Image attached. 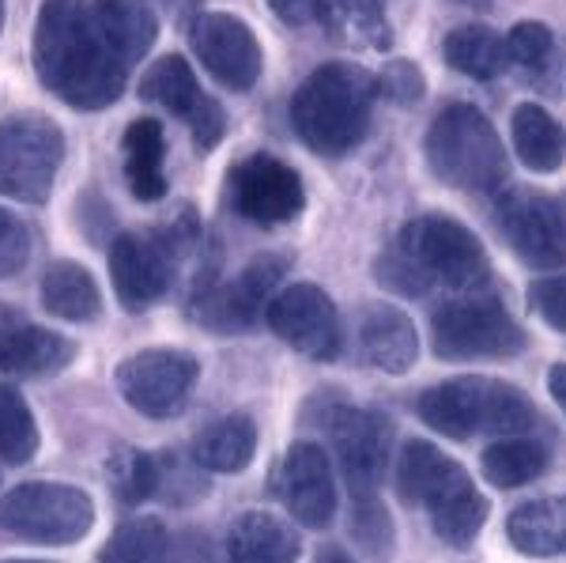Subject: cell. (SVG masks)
<instances>
[{
  "label": "cell",
  "instance_id": "obj_1",
  "mask_svg": "<svg viewBox=\"0 0 566 563\" xmlns=\"http://www.w3.org/2000/svg\"><path fill=\"white\" fill-rule=\"evenodd\" d=\"M34 69L42 84L76 111L114 106L129 72L106 45L87 0H45L34 27Z\"/></svg>",
  "mask_w": 566,
  "mask_h": 563
},
{
  "label": "cell",
  "instance_id": "obj_2",
  "mask_svg": "<svg viewBox=\"0 0 566 563\" xmlns=\"http://www.w3.org/2000/svg\"><path fill=\"white\" fill-rule=\"evenodd\" d=\"M491 277L483 242L461 220L442 212L405 223L397 247L378 261V280L392 292L423 295L442 284L450 292H480Z\"/></svg>",
  "mask_w": 566,
  "mask_h": 563
},
{
  "label": "cell",
  "instance_id": "obj_3",
  "mask_svg": "<svg viewBox=\"0 0 566 563\" xmlns=\"http://www.w3.org/2000/svg\"><path fill=\"white\" fill-rule=\"evenodd\" d=\"M374 103H378V80L370 69L352 61H328L310 72L291 95V125L310 152L336 159L363 144Z\"/></svg>",
  "mask_w": 566,
  "mask_h": 563
},
{
  "label": "cell",
  "instance_id": "obj_4",
  "mask_svg": "<svg viewBox=\"0 0 566 563\" xmlns=\"http://www.w3.org/2000/svg\"><path fill=\"white\" fill-rule=\"evenodd\" d=\"M416 413L427 428L450 435V439H472V435L510 439V435L536 428V408L522 389L483 375H464L431 386L427 394H419Z\"/></svg>",
  "mask_w": 566,
  "mask_h": 563
},
{
  "label": "cell",
  "instance_id": "obj_5",
  "mask_svg": "<svg viewBox=\"0 0 566 563\" xmlns=\"http://www.w3.org/2000/svg\"><path fill=\"white\" fill-rule=\"evenodd\" d=\"M427 163L446 186L491 194L506 181V148L472 103H453L427 129Z\"/></svg>",
  "mask_w": 566,
  "mask_h": 563
},
{
  "label": "cell",
  "instance_id": "obj_6",
  "mask_svg": "<svg viewBox=\"0 0 566 563\" xmlns=\"http://www.w3.org/2000/svg\"><path fill=\"white\" fill-rule=\"evenodd\" d=\"M438 359H510L525 348V330L491 292H464L431 317Z\"/></svg>",
  "mask_w": 566,
  "mask_h": 563
},
{
  "label": "cell",
  "instance_id": "obj_7",
  "mask_svg": "<svg viewBox=\"0 0 566 563\" xmlns=\"http://www.w3.org/2000/svg\"><path fill=\"white\" fill-rule=\"evenodd\" d=\"M95 525V503L84 488L57 480H31L0 496V530L31 544H76Z\"/></svg>",
  "mask_w": 566,
  "mask_h": 563
},
{
  "label": "cell",
  "instance_id": "obj_8",
  "mask_svg": "<svg viewBox=\"0 0 566 563\" xmlns=\"http://www.w3.org/2000/svg\"><path fill=\"white\" fill-rule=\"evenodd\" d=\"M65 163V133L45 114H15L0 125V194L42 205Z\"/></svg>",
  "mask_w": 566,
  "mask_h": 563
},
{
  "label": "cell",
  "instance_id": "obj_9",
  "mask_svg": "<svg viewBox=\"0 0 566 563\" xmlns=\"http://www.w3.org/2000/svg\"><path fill=\"white\" fill-rule=\"evenodd\" d=\"M181 247L163 231H122L109 242V280L125 311L140 314L175 284Z\"/></svg>",
  "mask_w": 566,
  "mask_h": 563
},
{
  "label": "cell",
  "instance_id": "obj_10",
  "mask_svg": "<svg viewBox=\"0 0 566 563\" xmlns=\"http://www.w3.org/2000/svg\"><path fill=\"white\" fill-rule=\"evenodd\" d=\"M200 378V363L178 348H148L117 363V389L140 416L170 420L186 408Z\"/></svg>",
  "mask_w": 566,
  "mask_h": 563
},
{
  "label": "cell",
  "instance_id": "obj_11",
  "mask_svg": "<svg viewBox=\"0 0 566 563\" xmlns=\"http://www.w3.org/2000/svg\"><path fill=\"white\" fill-rule=\"evenodd\" d=\"M227 201L242 220L276 227L303 212L306 189L291 163L276 156H250L227 170Z\"/></svg>",
  "mask_w": 566,
  "mask_h": 563
},
{
  "label": "cell",
  "instance_id": "obj_12",
  "mask_svg": "<svg viewBox=\"0 0 566 563\" xmlns=\"http://www.w3.org/2000/svg\"><path fill=\"white\" fill-rule=\"evenodd\" d=\"M264 322L283 344L303 352L306 359L328 363L340 356V317H336V303L322 288L310 284H287L264 306Z\"/></svg>",
  "mask_w": 566,
  "mask_h": 563
},
{
  "label": "cell",
  "instance_id": "obj_13",
  "mask_svg": "<svg viewBox=\"0 0 566 563\" xmlns=\"http://www.w3.org/2000/svg\"><path fill=\"white\" fill-rule=\"evenodd\" d=\"M291 253H258L239 277H231L227 284H212L205 295L197 299V314L208 330L239 333L250 330L258 317H264V306L276 295V284L287 277Z\"/></svg>",
  "mask_w": 566,
  "mask_h": 563
},
{
  "label": "cell",
  "instance_id": "obj_14",
  "mask_svg": "<svg viewBox=\"0 0 566 563\" xmlns=\"http://www.w3.org/2000/svg\"><path fill=\"white\" fill-rule=\"evenodd\" d=\"M325 431L333 435V450L344 466V477L355 492H378L392 458V424L378 408L340 405L328 413Z\"/></svg>",
  "mask_w": 566,
  "mask_h": 563
},
{
  "label": "cell",
  "instance_id": "obj_15",
  "mask_svg": "<svg viewBox=\"0 0 566 563\" xmlns=\"http://www.w3.org/2000/svg\"><path fill=\"white\" fill-rule=\"evenodd\" d=\"M502 239L533 269H559L566 261V220L552 197L536 189H510L499 201Z\"/></svg>",
  "mask_w": 566,
  "mask_h": 563
},
{
  "label": "cell",
  "instance_id": "obj_16",
  "mask_svg": "<svg viewBox=\"0 0 566 563\" xmlns=\"http://www.w3.org/2000/svg\"><path fill=\"white\" fill-rule=\"evenodd\" d=\"M140 98L144 103H159L170 114L186 117L189 133H193L200 152H212L227 133V114L219 111V103L200 91L197 72L189 69V61L181 53H167L148 69V76L140 80Z\"/></svg>",
  "mask_w": 566,
  "mask_h": 563
},
{
  "label": "cell",
  "instance_id": "obj_17",
  "mask_svg": "<svg viewBox=\"0 0 566 563\" xmlns=\"http://www.w3.org/2000/svg\"><path fill=\"white\" fill-rule=\"evenodd\" d=\"M193 50L227 91H250L261 80L264 53L250 23L231 12H200L193 23Z\"/></svg>",
  "mask_w": 566,
  "mask_h": 563
},
{
  "label": "cell",
  "instance_id": "obj_18",
  "mask_svg": "<svg viewBox=\"0 0 566 563\" xmlns=\"http://www.w3.org/2000/svg\"><path fill=\"white\" fill-rule=\"evenodd\" d=\"M276 488L280 503L291 511V519L306 530H325L336 514V480L333 466H328V453L317 442H295L283 453L276 469Z\"/></svg>",
  "mask_w": 566,
  "mask_h": 563
},
{
  "label": "cell",
  "instance_id": "obj_19",
  "mask_svg": "<svg viewBox=\"0 0 566 563\" xmlns=\"http://www.w3.org/2000/svg\"><path fill=\"white\" fill-rule=\"evenodd\" d=\"M472 488V477L464 473L450 453H442L434 442L412 439L405 442L397 461V492L405 496V503L423 507L427 514H434L438 507H446L450 499Z\"/></svg>",
  "mask_w": 566,
  "mask_h": 563
},
{
  "label": "cell",
  "instance_id": "obj_20",
  "mask_svg": "<svg viewBox=\"0 0 566 563\" xmlns=\"http://www.w3.org/2000/svg\"><path fill=\"white\" fill-rule=\"evenodd\" d=\"M76 356V344L53 330L27 322L20 311L0 306V371L8 375H53Z\"/></svg>",
  "mask_w": 566,
  "mask_h": 563
},
{
  "label": "cell",
  "instance_id": "obj_21",
  "mask_svg": "<svg viewBox=\"0 0 566 563\" xmlns=\"http://www.w3.org/2000/svg\"><path fill=\"white\" fill-rule=\"evenodd\" d=\"M359 359L386 375H408L419 359L412 317L392 303H367L359 314Z\"/></svg>",
  "mask_w": 566,
  "mask_h": 563
},
{
  "label": "cell",
  "instance_id": "obj_22",
  "mask_svg": "<svg viewBox=\"0 0 566 563\" xmlns=\"http://www.w3.org/2000/svg\"><path fill=\"white\" fill-rule=\"evenodd\" d=\"M91 15L125 69L148 58L155 34H159V20L144 0H91Z\"/></svg>",
  "mask_w": 566,
  "mask_h": 563
},
{
  "label": "cell",
  "instance_id": "obj_23",
  "mask_svg": "<svg viewBox=\"0 0 566 563\" xmlns=\"http://www.w3.org/2000/svg\"><path fill=\"white\" fill-rule=\"evenodd\" d=\"M227 560L231 563H295L298 533L276 514L250 511L227 533Z\"/></svg>",
  "mask_w": 566,
  "mask_h": 563
},
{
  "label": "cell",
  "instance_id": "obj_24",
  "mask_svg": "<svg viewBox=\"0 0 566 563\" xmlns=\"http://www.w3.org/2000/svg\"><path fill=\"white\" fill-rule=\"evenodd\" d=\"M125 152V181H129L136 201H163L167 194V136L155 117H136L122 136Z\"/></svg>",
  "mask_w": 566,
  "mask_h": 563
},
{
  "label": "cell",
  "instance_id": "obj_25",
  "mask_svg": "<svg viewBox=\"0 0 566 563\" xmlns=\"http://www.w3.org/2000/svg\"><path fill=\"white\" fill-rule=\"evenodd\" d=\"M258 453V424L242 413L208 424L193 442V461L205 473H242Z\"/></svg>",
  "mask_w": 566,
  "mask_h": 563
},
{
  "label": "cell",
  "instance_id": "obj_26",
  "mask_svg": "<svg viewBox=\"0 0 566 563\" xmlns=\"http://www.w3.org/2000/svg\"><path fill=\"white\" fill-rule=\"evenodd\" d=\"M506 538L525 556H566V496L517 507L506 522Z\"/></svg>",
  "mask_w": 566,
  "mask_h": 563
},
{
  "label": "cell",
  "instance_id": "obj_27",
  "mask_svg": "<svg viewBox=\"0 0 566 563\" xmlns=\"http://www.w3.org/2000/svg\"><path fill=\"white\" fill-rule=\"evenodd\" d=\"M510 129H514V148L517 159L525 163L536 175H552L563 167L566 159V133L541 103H522L510 117Z\"/></svg>",
  "mask_w": 566,
  "mask_h": 563
},
{
  "label": "cell",
  "instance_id": "obj_28",
  "mask_svg": "<svg viewBox=\"0 0 566 563\" xmlns=\"http://www.w3.org/2000/svg\"><path fill=\"white\" fill-rule=\"evenodd\" d=\"M42 306L65 322H91L103 314L95 277L76 261H53L42 277Z\"/></svg>",
  "mask_w": 566,
  "mask_h": 563
},
{
  "label": "cell",
  "instance_id": "obj_29",
  "mask_svg": "<svg viewBox=\"0 0 566 563\" xmlns=\"http://www.w3.org/2000/svg\"><path fill=\"white\" fill-rule=\"evenodd\" d=\"M442 58H446V65L464 72L469 80H495L499 72L510 65L506 39L483 23H464L458 31L446 34Z\"/></svg>",
  "mask_w": 566,
  "mask_h": 563
},
{
  "label": "cell",
  "instance_id": "obj_30",
  "mask_svg": "<svg viewBox=\"0 0 566 563\" xmlns=\"http://www.w3.org/2000/svg\"><path fill=\"white\" fill-rule=\"evenodd\" d=\"M322 20L328 34L348 45L386 50L392 42V27L386 20V0H325Z\"/></svg>",
  "mask_w": 566,
  "mask_h": 563
},
{
  "label": "cell",
  "instance_id": "obj_31",
  "mask_svg": "<svg viewBox=\"0 0 566 563\" xmlns=\"http://www.w3.org/2000/svg\"><path fill=\"white\" fill-rule=\"evenodd\" d=\"M547 461H552V453L541 439L510 435V439H499L483 450V477L495 488H522L544 473Z\"/></svg>",
  "mask_w": 566,
  "mask_h": 563
},
{
  "label": "cell",
  "instance_id": "obj_32",
  "mask_svg": "<svg viewBox=\"0 0 566 563\" xmlns=\"http://www.w3.org/2000/svg\"><path fill=\"white\" fill-rule=\"evenodd\" d=\"M98 563H170V538L159 519L122 522L98 552Z\"/></svg>",
  "mask_w": 566,
  "mask_h": 563
},
{
  "label": "cell",
  "instance_id": "obj_33",
  "mask_svg": "<svg viewBox=\"0 0 566 563\" xmlns=\"http://www.w3.org/2000/svg\"><path fill=\"white\" fill-rule=\"evenodd\" d=\"M39 450V424L15 386L0 383V458L8 466H23Z\"/></svg>",
  "mask_w": 566,
  "mask_h": 563
},
{
  "label": "cell",
  "instance_id": "obj_34",
  "mask_svg": "<svg viewBox=\"0 0 566 563\" xmlns=\"http://www.w3.org/2000/svg\"><path fill=\"white\" fill-rule=\"evenodd\" d=\"M488 514H491L488 499H483L480 488L472 484L469 492H461L458 499H450L446 507H438V511L431 514V525H434V533L446 544H453V549H469V544L480 538Z\"/></svg>",
  "mask_w": 566,
  "mask_h": 563
},
{
  "label": "cell",
  "instance_id": "obj_35",
  "mask_svg": "<svg viewBox=\"0 0 566 563\" xmlns=\"http://www.w3.org/2000/svg\"><path fill=\"white\" fill-rule=\"evenodd\" d=\"M159 480L163 466L151 453L122 447L109 458V484H114L117 499H125V503H144V499L159 496Z\"/></svg>",
  "mask_w": 566,
  "mask_h": 563
},
{
  "label": "cell",
  "instance_id": "obj_36",
  "mask_svg": "<svg viewBox=\"0 0 566 563\" xmlns=\"http://www.w3.org/2000/svg\"><path fill=\"white\" fill-rule=\"evenodd\" d=\"M352 533L370 556L386 560L392 552V525H389V514H386V507H381L378 492H355Z\"/></svg>",
  "mask_w": 566,
  "mask_h": 563
},
{
  "label": "cell",
  "instance_id": "obj_37",
  "mask_svg": "<svg viewBox=\"0 0 566 563\" xmlns=\"http://www.w3.org/2000/svg\"><path fill=\"white\" fill-rule=\"evenodd\" d=\"M555 45V34L547 23H536V20H525V23H514V31L506 34V58L514 65H525V69H536L547 61Z\"/></svg>",
  "mask_w": 566,
  "mask_h": 563
},
{
  "label": "cell",
  "instance_id": "obj_38",
  "mask_svg": "<svg viewBox=\"0 0 566 563\" xmlns=\"http://www.w3.org/2000/svg\"><path fill=\"white\" fill-rule=\"evenodd\" d=\"M374 80H378V95H386V98H392V103H400V106L419 103V98H423V91H427L423 72H419L416 61H408V58L389 61V65L381 69Z\"/></svg>",
  "mask_w": 566,
  "mask_h": 563
},
{
  "label": "cell",
  "instance_id": "obj_39",
  "mask_svg": "<svg viewBox=\"0 0 566 563\" xmlns=\"http://www.w3.org/2000/svg\"><path fill=\"white\" fill-rule=\"evenodd\" d=\"M27 258H31V227H27L15 212L0 208V280L15 277Z\"/></svg>",
  "mask_w": 566,
  "mask_h": 563
},
{
  "label": "cell",
  "instance_id": "obj_40",
  "mask_svg": "<svg viewBox=\"0 0 566 563\" xmlns=\"http://www.w3.org/2000/svg\"><path fill=\"white\" fill-rule=\"evenodd\" d=\"M528 299H533L536 314H541L552 330L566 333V277H547L541 284H533Z\"/></svg>",
  "mask_w": 566,
  "mask_h": 563
},
{
  "label": "cell",
  "instance_id": "obj_41",
  "mask_svg": "<svg viewBox=\"0 0 566 563\" xmlns=\"http://www.w3.org/2000/svg\"><path fill=\"white\" fill-rule=\"evenodd\" d=\"M269 8L280 15L283 23L303 27V23H310V20H322L325 0H269Z\"/></svg>",
  "mask_w": 566,
  "mask_h": 563
},
{
  "label": "cell",
  "instance_id": "obj_42",
  "mask_svg": "<svg viewBox=\"0 0 566 563\" xmlns=\"http://www.w3.org/2000/svg\"><path fill=\"white\" fill-rule=\"evenodd\" d=\"M547 389H552L555 405L566 413V363H555V367L547 371Z\"/></svg>",
  "mask_w": 566,
  "mask_h": 563
},
{
  "label": "cell",
  "instance_id": "obj_43",
  "mask_svg": "<svg viewBox=\"0 0 566 563\" xmlns=\"http://www.w3.org/2000/svg\"><path fill=\"white\" fill-rule=\"evenodd\" d=\"M314 563H355V560L348 556V552H340V549H322Z\"/></svg>",
  "mask_w": 566,
  "mask_h": 563
},
{
  "label": "cell",
  "instance_id": "obj_44",
  "mask_svg": "<svg viewBox=\"0 0 566 563\" xmlns=\"http://www.w3.org/2000/svg\"><path fill=\"white\" fill-rule=\"evenodd\" d=\"M461 4H472V8H488L491 0H461Z\"/></svg>",
  "mask_w": 566,
  "mask_h": 563
},
{
  "label": "cell",
  "instance_id": "obj_45",
  "mask_svg": "<svg viewBox=\"0 0 566 563\" xmlns=\"http://www.w3.org/2000/svg\"><path fill=\"white\" fill-rule=\"evenodd\" d=\"M0 563H50V560H0Z\"/></svg>",
  "mask_w": 566,
  "mask_h": 563
},
{
  "label": "cell",
  "instance_id": "obj_46",
  "mask_svg": "<svg viewBox=\"0 0 566 563\" xmlns=\"http://www.w3.org/2000/svg\"><path fill=\"white\" fill-rule=\"evenodd\" d=\"M0 31H4V0H0Z\"/></svg>",
  "mask_w": 566,
  "mask_h": 563
}]
</instances>
